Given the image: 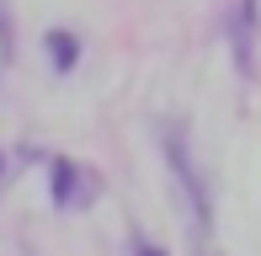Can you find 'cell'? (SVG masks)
Instances as JSON below:
<instances>
[{
  "label": "cell",
  "mask_w": 261,
  "mask_h": 256,
  "mask_svg": "<svg viewBox=\"0 0 261 256\" xmlns=\"http://www.w3.org/2000/svg\"><path fill=\"white\" fill-rule=\"evenodd\" d=\"M48 54H54V64L59 69H69L80 59V43H75V32H48Z\"/></svg>",
  "instance_id": "obj_1"
},
{
  "label": "cell",
  "mask_w": 261,
  "mask_h": 256,
  "mask_svg": "<svg viewBox=\"0 0 261 256\" xmlns=\"http://www.w3.org/2000/svg\"><path fill=\"white\" fill-rule=\"evenodd\" d=\"M139 256H165V251L160 246H139Z\"/></svg>",
  "instance_id": "obj_2"
}]
</instances>
